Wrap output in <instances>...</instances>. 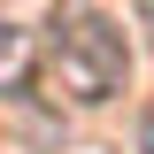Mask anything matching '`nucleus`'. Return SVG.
<instances>
[{"instance_id":"1","label":"nucleus","mask_w":154,"mask_h":154,"mask_svg":"<svg viewBox=\"0 0 154 154\" xmlns=\"http://www.w3.org/2000/svg\"><path fill=\"white\" fill-rule=\"evenodd\" d=\"M46 62H54V93L77 100V108H100V100L123 93V77H131V46L116 31L100 8H69L46 38Z\"/></svg>"},{"instance_id":"2","label":"nucleus","mask_w":154,"mask_h":154,"mask_svg":"<svg viewBox=\"0 0 154 154\" xmlns=\"http://www.w3.org/2000/svg\"><path fill=\"white\" fill-rule=\"evenodd\" d=\"M23 69H31V31L0 16V93H8V85H23Z\"/></svg>"},{"instance_id":"3","label":"nucleus","mask_w":154,"mask_h":154,"mask_svg":"<svg viewBox=\"0 0 154 154\" xmlns=\"http://www.w3.org/2000/svg\"><path fill=\"white\" fill-rule=\"evenodd\" d=\"M139 146H146V154H154V116H146V123H139Z\"/></svg>"},{"instance_id":"4","label":"nucleus","mask_w":154,"mask_h":154,"mask_svg":"<svg viewBox=\"0 0 154 154\" xmlns=\"http://www.w3.org/2000/svg\"><path fill=\"white\" fill-rule=\"evenodd\" d=\"M146 23H154V0H146Z\"/></svg>"}]
</instances>
